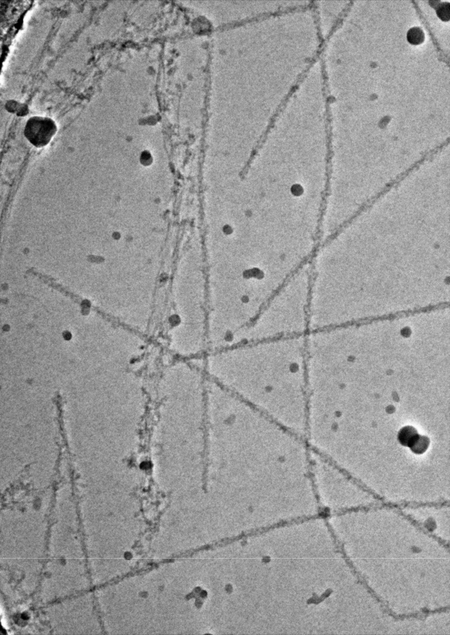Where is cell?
Wrapping results in <instances>:
<instances>
[{
    "instance_id": "6da1fadb",
    "label": "cell",
    "mask_w": 450,
    "mask_h": 635,
    "mask_svg": "<svg viewBox=\"0 0 450 635\" xmlns=\"http://www.w3.org/2000/svg\"><path fill=\"white\" fill-rule=\"evenodd\" d=\"M211 371L238 398L294 433L306 428L305 335L244 341L216 349Z\"/></svg>"
},
{
    "instance_id": "7a4b0ae2",
    "label": "cell",
    "mask_w": 450,
    "mask_h": 635,
    "mask_svg": "<svg viewBox=\"0 0 450 635\" xmlns=\"http://www.w3.org/2000/svg\"><path fill=\"white\" fill-rule=\"evenodd\" d=\"M306 266L268 300L242 341L306 335L310 330V279Z\"/></svg>"
},
{
    "instance_id": "3957f363",
    "label": "cell",
    "mask_w": 450,
    "mask_h": 635,
    "mask_svg": "<svg viewBox=\"0 0 450 635\" xmlns=\"http://www.w3.org/2000/svg\"><path fill=\"white\" fill-rule=\"evenodd\" d=\"M58 131L56 122L48 117L33 116L28 119L24 134L30 143L36 147L48 145Z\"/></svg>"
},
{
    "instance_id": "277c9868",
    "label": "cell",
    "mask_w": 450,
    "mask_h": 635,
    "mask_svg": "<svg viewBox=\"0 0 450 635\" xmlns=\"http://www.w3.org/2000/svg\"><path fill=\"white\" fill-rule=\"evenodd\" d=\"M296 87H292L290 90L289 91L288 94H287L286 96V97L284 98V99L282 101L280 105H279V106H278V108H276V110L275 111V113H274L273 116H272V118L270 119V123H268L267 128H266L264 132H263L262 134L261 135L260 137V139H258L257 142H256V144L254 145V147H253L252 153H250L249 159H248L246 163L244 168H243V169L242 170V172H240V178H242V179H244L246 177V176L248 175V172H249V171L250 170V167H252V163L253 162H254L256 156H257L258 154V152H260V150L261 149H262L263 145H264L266 141H267L268 134H270L272 130V129L274 128V124H275V123H276V118H278V116L279 113H280V111L282 110V109L284 108V106L286 105V103H287V101L289 100L290 98L292 97V95H293L294 92H296Z\"/></svg>"
},
{
    "instance_id": "5b68a950",
    "label": "cell",
    "mask_w": 450,
    "mask_h": 635,
    "mask_svg": "<svg viewBox=\"0 0 450 635\" xmlns=\"http://www.w3.org/2000/svg\"><path fill=\"white\" fill-rule=\"evenodd\" d=\"M417 430L412 426H406L400 430L398 434V440L400 444L410 447L418 436Z\"/></svg>"
},
{
    "instance_id": "8992f818",
    "label": "cell",
    "mask_w": 450,
    "mask_h": 635,
    "mask_svg": "<svg viewBox=\"0 0 450 635\" xmlns=\"http://www.w3.org/2000/svg\"><path fill=\"white\" fill-rule=\"evenodd\" d=\"M5 108L9 113L15 114L18 116H25L29 113L27 105L14 100L8 101L5 105Z\"/></svg>"
},
{
    "instance_id": "52a82bcc",
    "label": "cell",
    "mask_w": 450,
    "mask_h": 635,
    "mask_svg": "<svg viewBox=\"0 0 450 635\" xmlns=\"http://www.w3.org/2000/svg\"><path fill=\"white\" fill-rule=\"evenodd\" d=\"M407 39L408 43L412 45H420L425 40V35L421 28L414 27L408 31Z\"/></svg>"
},
{
    "instance_id": "ba28073f",
    "label": "cell",
    "mask_w": 450,
    "mask_h": 635,
    "mask_svg": "<svg viewBox=\"0 0 450 635\" xmlns=\"http://www.w3.org/2000/svg\"><path fill=\"white\" fill-rule=\"evenodd\" d=\"M429 446V440L428 437L418 435V439L411 445L410 450L416 454H422Z\"/></svg>"
},
{
    "instance_id": "9c48e42d",
    "label": "cell",
    "mask_w": 450,
    "mask_h": 635,
    "mask_svg": "<svg viewBox=\"0 0 450 635\" xmlns=\"http://www.w3.org/2000/svg\"><path fill=\"white\" fill-rule=\"evenodd\" d=\"M436 14L442 21L448 22L450 18V5L448 2H444L438 5Z\"/></svg>"
}]
</instances>
